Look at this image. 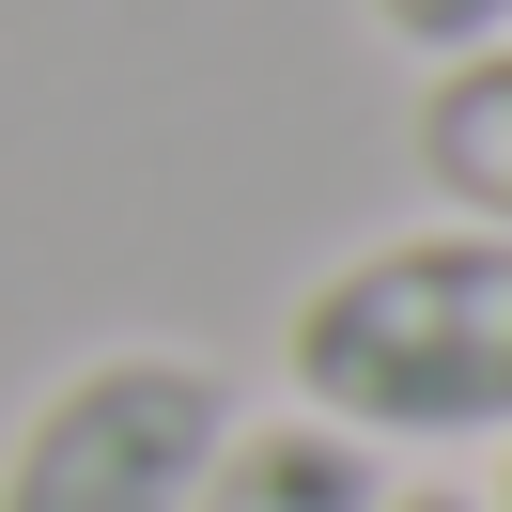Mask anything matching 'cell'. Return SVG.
Masks as SVG:
<instances>
[{"label": "cell", "mask_w": 512, "mask_h": 512, "mask_svg": "<svg viewBox=\"0 0 512 512\" xmlns=\"http://www.w3.org/2000/svg\"><path fill=\"white\" fill-rule=\"evenodd\" d=\"M373 512H481V497H450V481H388Z\"/></svg>", "instance_id": "obj_6"}, {"label": "cell", "mask_w": 512, "mask_h": 512, "mask_svg": "<svg viewBox=\"0 0 512 512\" xmlns=\"http://www.w3.org/2000/svg\"><path fill=\"white\" fill-rule=\"evenodd\" d=\"M481 512H512V466H497V497H481Z\"/></svg>", "instance_id": "obj_7"}, {"label": "cell", "mask_w": 512, "mask_h": 512, "mask_svg": "<svg viewBox=\"0 0 512 512\" xmlns=\"http://www.w3.org/2000/svg\"><path fill=\"white\" fill-rule=\"evenodd\" d=\"M404 156H419V187H435L450 218L512 233V32L419 78V109H404Z\"/></svg>", "instance_id": "obj_3"}, {"label": "cell", "mask_w": 512, "mask_h": 512, "mask_svg": "<svg viewBox=\"0 0 512 512\" xmlns=\"http://www.w3.org/2000/svg\"><path fill=\"white\" fill-rule=\"evenodd\" d=\"M233 435V388L218 357H171V342H109L16 419L0 450V512H187L202 466Z\"/></svg>", "instance_id": "obj_2"}, {"label": "cell", "mask_w": 512, "mask_h": 512, "mask_svg": "<svg viewBox=\"0 0 512 512\" xmlns=\"http://www.w3.org/2000/svg\"><path fill=\"white\" fill-rule=\"evenodd\" d=\"M373 32H388V47H419V63H466V47H497V32H512V0H373Z\"/></svg>", "instance_id": "obj_5"}, {"label": "cell", "mask_w": 512, "mask_h": 512, "mask_svg": "<svg viewBox=\"0 0 512 512\" xmlns=\"http://www.w3.org/2000/svg\"><path fill=\"white\" fill-rule=\"evenodd\" d=\"M280 373L357 450H466L512 435V233L435 218L342 249L280 311Z\"/></svg>", "instance_id": "obj_1"}, {"label": "cell", "mask_w": 512, "mask_h": 512, "mask_svg": "<svg viewBox=\"0 0 512 512\" xmlns=\"http://www.w3.org/2000/svg\"><path fill=\"white\" fill-rule=\"evenodd\" d=\"M373 497H388V466H373L357 435H326L311 404H295V419H233L187 512H373Z\"/></svg>", "instance_id": "obj_4"}]
</instances>
